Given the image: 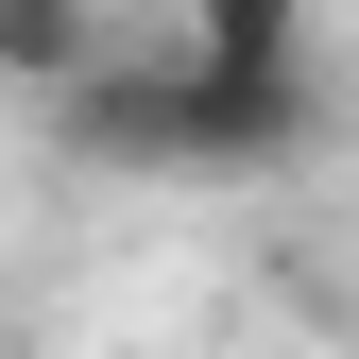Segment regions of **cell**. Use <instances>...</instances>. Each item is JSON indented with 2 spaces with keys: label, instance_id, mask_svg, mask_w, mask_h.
<instances>
[{
  "label": "cell",
  "instance_id": "7a4b0ae2",
  "mask_svg": "<svg viewBox=\"0 0 359 359\" xmlns=\"http://www.w3.org/2000/svg\"><path fill=\"white\" fill-rule=\"evenodd\" d=\"M52 137L86 154V171H189V120H171V52H103L52 103Z\"/></svg>",
  "mask_w": 359,
  "mask_h": 359
},
{
  "label": "cell",
  "instance_id": "277c9868",
  "mask_svg": "<svg viewBox=\"0 0 359 359\" xmlns=\"http://www.w3.org/2000/svg\"><path fill=\"white\" fill-rule=\"evenodd\" d=\"M189 52H222V69H308V0H189Z\"/></svg>",
  "mask_w": 359,
  "mask_h": 359
},
{
  "label": "cell",
  "instance_id": "6da1fadb",
  "mask_svg": "<svg viewBox=\"0 0 359 359\" xmlns=\"http://www.w3.org/2000/svg\"><path fill=\"white\" fill-rule=\"evenodd\" d=\"M171 120H189V171H291L308 154V69H222L171 34Z\"/></svg>",
  "mask_w": 359,
  "mask_h": 359
},
{
  "label": "cell",
  "instance_id": "3957f363",
  "mask_svg": "<svg viewBox=\"0 0 359 359\" xmlns=\"http://www.w3.org/2000/svg\"><path fill=\"white\" fill-rule=\"evenodd\" d=\"M0 69H18L34 103H69V86L103 69V18H86V0H0Z\"/></svg>",
  "mask_w": 359,
  "mask_h": 359
}]
</instances>
